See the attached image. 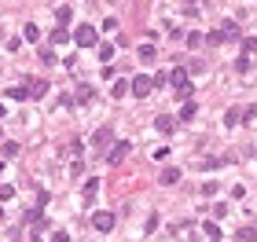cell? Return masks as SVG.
Returning <instances> with one entry per match:
<instances>
[{
	"mask_svg": "<svg viewBox=\"0 0 257 242\" xmlns=\"http://www.w3.org/2000/svg\"><path fill=\"white\" fill-rule=\"evenodd\" d=\"M74 44H77V48H96V44H100L96 26H77V30H74Z\"/></svg>",
	"mask_w": 257,
	"mask_h": 242,
	"instance_id": "6da1fadb",
	"label": "cell"
},
{
	"mask_svg": "<svg viewBox=\"0 0 257 242\" xmlns=\"http://www.w3.org/2000/svg\"><path fill=\"white\" fill-rule=\"evenodd\" d=\"M169 84H173V88H176V92L184 96V99H188V96H191V81H188V70H184V66L169 70Z\"/></svg>",
	"mask_w": 257,
	"mask_h": 242,
	"instance_id": "7a4b0ae2",
	"label": "cell"
},
{
	"mask_svg": "<svg viewBox=\"0 0 257 242\" xmlns=\"http://www.w3.org/2000/svg\"><path fill=\"white\" fill-rule=\"evenodd\" d=\"M129 88H133L136 99H143V96H151V88H154V84H151V77H147V74H136L133 81H129Z\"/></svg>",
	"mask_w": 257,
	"mask_h": 242,
	"instance_id": "3957f363",
	"label": "cell"
},
{
	"mask_svg": "<svg viewBox=\"0 0 257 242\" xmlns=\"http://www.w3.org/2000/svg\"><path fill=\"white\" fill-rule=\"evenodd\" d=\"M92 227H96L100 235H107L110 227H114V213H103V209H100V213H92Z\"/></svg>",
	"mask_w": 257,
	"mask_h": 242,
	"instance_id": "277c9868",
	"label": "cell"
},
{
	"mask_svg": "<svg viewBox=\"0 0 257 242\" xmlns=\"http://www.w3.org/2000/svg\"><path fill=\"white\" fill-rule=\"evenodd\" d=\"M92 147L96 150H110V129L107 125H100L96 132H92Z\"/></svg>",
	"mask_w": 257,
	"mask_h": 242,
	"instance_id": "5b68a950",
	"label": "cell"
},
{
	"mask_svg": "<svg viewBox=\"0 0 257 242\" xmlns=\"http://www.w3.org/2000/svg\"><path fill=\"white\" fill-rule=\"evenodd\" d=\"M129 150H133V147H129V140L114 143V147H110V154H107V158H110V165H121V161H125V154H129Z\"/></svg>",
	"mask_w": 257,
	"mask_h": 242,
	"instance_id": "8992f818",
	"label": "cell"
},
{
	"mask_svg": "<svg viewBox=\"0 0 257 242\" xmlns=\"http://www.w3.org/2000/svg\"><path fill=\"white\" fill-rule=\"evenodd\" d=\"M96 194H100V180H88V184H85V191H81V202H85V206H92V202H96Z\"/></svg>",
	"mask_w": 257,
	"mask_h": 242,
	"instance_id": "52a82bcc",
	"label": "cell"
},
{
	"mask_svg": "<svg viewBox=\"0 0 257 242\" xmlns=\"http://www.w3.org/2000/svg\"><path fill=\"white\" fill-rule=\"evenodd\" d=\"M154 129H158V132H162V136H173L176 121H173V117H166V114H162V117H154Z\"/></svg>",
	"mask_w": 257,
	"mask_h": 242,
	"instance_id": "ba28073f",
	"label": "cell"
},
{
	"mask_svg": "<svg viewBox=\"0 0 257 242\" xmlns=\"http://www.w3.org/2000/svg\"><path fill=\"white\" fill-rule=\"evenodd\" d=\"M110 96H114V99H125V96H129V81H114V88H110Z\"/></svg>",
	"mask_w": 257,
	"mask_h": 242,
	"instance_id": "9c48e42d",
	"label": "cell"
},
{
	"mask_svg": "<svg viewBox=\"0 0 257 242\" xmlns=\"http://www.w3.org/2000/svg\"><path fill=\"white\" fill-rule=\"evenodd\" d=\"M221 37H224V41H235V37H239V26H235V22H224L221 26Z\"/></svg>",
	"mask_w": 257,
	"mask_h": 242,
	"instance_id": "30bf717a",
	"label": "cell"
},
{
	"mask_svg": "<svg viewBox=\"0 0 257 242\" xmlns=\"http://www.w3.org/2000/svg\"><path fill=\"white\" fill-rule=\"evenodd\" d=\"M67 41H70L67 26H55V30H51V44H67Z\"/></svg>",
	"mask_w": 257,
	"mask_h": 242,
	"instance_id": "8fae6325",
	"label": "cell"
},
{
	"mask_svg": "<svg viewBox=\"0 0 257 242\" xmlns=\"http://www.w3.org/2000/svg\"><path fill=\"white\" fill-rule=\"evenodd\" d=\"M74 103H92V84H81V88H77Z\"/></svg>",
	"mask_w": 257,
	"mask_h": 242,
	"instance_id": "7c38bea8",
	"label": "cell"
},
{
	"mask_svg": "<svg viewBox=\"0 0 257 242\" xmlns=\"http://www.w3.org/2000/svg\"><path fill=\"white\" fill-rule=\"evenodd\" d=\"M22 37H26V41H41V30H37V22H26Z\"/></svg>",
	"mask_w": 257,
	"mask_h": 242,
	"instance_id": "4fadbf2b",
	"label": "cell"
},
{
	"mask_svg": "<svg viewBox=\"0 0 257 242\" xmlns=\"http://www.w3.org/2000/svg\"><path fill=\"white\" fill-rule=\"evenodd\" d=\"M224 121H228V125H239L242 121V107H232L228 114H224Z\"/></svg>",
	"mask_w": 257,
	"mask_h": 242,
	"instance_id": "5bb4252c",
	"label": "cell"
},
{
	"mask_svg": "<svg viewBox=\"0 0 257 242\" xmlns=\"http://www.w3.org/2000/svg\"><path fill=\"white\" fill-rule=\"evenodd\" d=\"M191 117H195V103L184 99V107H180V121H191Z\"/></svg>",
	"mask_w": 257,
	"mask_h": 242,
	"instance_id": "9a60e30c",
	"label": "cell"
},
{
	"mask_svg": "<svg viewBox=\"0 0 257 242\" xmlns=\"http://www.w3.org/2000/svg\"><path fill=\"white\" fill-rule=\"evenodd\" d=\"M18 154V143L11 140V143H4V147H0V158H15Z\"/></svg>",
	"mask_w": 257,
	"mask_h": 242,
	"instance_id": "2e32d148",
	"label": "cell"
},
{
	"mask_svg": "<svg viewBox=\"0 0 257 242\" xmlns=\"http://www.w3.org/2000/svg\"><path fill=\"white\" fill-rule=\"evenodd\" d=\"M8 96L15 103H22V99H30V88H8Z\"/></svg>",
	"mask_w": 257,
	"mask_h": 242,
	"instance_id": "e0dca14e",
	"label": "cell"
},
{
	"mask_svg": "<svg viewBox=\"0 0 257 242\" xmlns=\"http://www.w3.org/2000/svg\"><path fill=\"white\" fill-rule=\"evenodd\" d=\"M70 15H74V8H59V11H55V22H59V26H67Z\"/></svg>",
	"mask_w": 257,
	"mask_h": 242,
	"instance_id": "ac0fdd59",
	"label": "cell"
},
{
	"mask_svg": "<svg viewBox=\"0 0 257 242\" xmlns=\"http://www.w3.org/2000/svg\"><path fill=\"white\" fill-rule=\"evenodd\" d=\"M202 227H206V235H209V239H217V242H221V227H217V220H206Z\"/></svg>",
	"mask_w": 257,
	"mask_h": 242,
	"instance_id": "d6986e66",
	"label": "cell"
},
{
	"mask_svg": "<svg viewBox=\"0 0 257 242\" xmlns=\"http://www.w3.org/2000/svg\"><path fill=\"white\" fill-rule=\"evenodd\" d=\"M154 55H158V48H154V44H143V48H140V59H143V63H151Z\"/></svg>",
	"mask_w": 257,
	"mask_h": 242,
	"instance_id": "ffe728a7",
	"label": "cell"
},
{
	"mask_svg": "<svg viewBox=\"0 0 257 242\" xmlns=\"http://www.w3.org/2000/svg\"><path fill=\"white\" fill-rule=\"evenodd\" d=\"M176 180H180V169H166L162 173V184H176Z\"/></svg>",
	"mask_w": 257,
	"mask_h": 242,
	"instance_id": "44dd1931",
	"label": "cell"
},
{
	"mask_svg": "<svg viewBox=\"0 0 257 242\" xmlns=\"http://www.w3.org/2000/svg\"><path fill=\"white\" fill-rule=\"evenodd\" d=\"M44 92H48V81H34L30 84V96H44Z\"/></svg>",
	"mask_w": 257,
	"mask_h": 242,
	"instance_id": "7402d4cb",
	"label": "cell"
},
{
	"mask_svg": "<svg viewBox=\"0 0 257 242\" xmlns=\"http://www.w3.org/2000/svg\"><path fill=\"white\" fill-rule=\"evenodd\" d=\"M254 239H257L254 227H239V242H254Z\"/></svg>",
	"mask_w": 257,
	"mask_h": 242,
	"instance_id": "603a6c76",
	"label": "cell"
},
{
	"mask_svg": "<svg viewBox=\"0 0 257 242\" xmlns=\"http://www.w3.org/2000/svg\"><path fill=\"white\" fill-rule=\"evenodd\" d=\"M199 44H202V33H199V30H191V33H188V48H199Z\"/></svg>",
	"mask_w": 257,
	"mask_h": 242,
	"instance_id": "cb8c5ba5",
	"label": "cell"
},
{
	"mask_svg": "<svg viewBox=\"0 0 257 242\" xmlns=\"http://www.w3.org/2000/svg\"><path fill=\"white\" fill-rule=\"evenodd\" d=\"M110 55H114V44H100V59H103V63H107Z\"/></svg>",
	"mask_w": 257,
	"mask_h": 242,
	"instance_id": "d4e9b609",
	"label": "cell"
},
{
	"mask_svg": "<svg viewBox=\"0 0 257 242\" xmlns=\"http://www.w3.org/2000/svg\"><path fill=\"white\" fill-rule=\"evenodd\" d=\"M11 194H15V187H8V184H0V202H8Z\"/></svg>",
	"mask_w": 257,
	"mask_h": 242,
	"instance_id": "484cf974",
	"label": "cell"
},
{
	"mask_svg": "<svg viewBox=\"0 0 257 242\" xmlns=\"http://www.w3.org/2000/svg\"><path fill=\"white\" fill-rule=\"evenodd\" d=\"M41 63H55V51H51V48H41Z\"/></svg>",
	"mask_w": 257,
	"mask_h": 242,
	"instance_id": "4316f807",
	"label": "cell"
},
{
	"mask_svg": "<svg viewBox=\"0 0 257 242\" xmlns=\"http://www.w3.org/2000/svg\"><path fill=\"white\" fill-rule=\"evenodd\" d=\"M250 51H257V37H250V41H246V51H242V55H250Z\"/></svg>",
	"mask_w": 257,
	"mask_h": 242,
	"instance_id": "83f0119b",
	"label": "cell"
},
{
	"mask_svg": "<svg viewBox=\"0 0 257 242\" xmlns=\"http://www.w3.org/2000/svg\"><path fill=\"white\" fill-rule=\"evenodd\" d=\"M51 242H70V235L67 231H55V239H51Z\"/></svg>",
	"mask_w": 257,
	"mask_h": 242,
	"instance_id": "f1b7e54d",
	"label": "cell"
},
{
	"mask_svg": "<svg viewBox=\"0 0 257 242\" xmlns=\"http://www.w3.org/2000/svg\"><path fill=\"white\" fill-rule=\"evenodd\" d=\"M0 220H4V209H0Z\"/></svg>",
	"mask_w": 257,
	"mask_h": 242,
	"instance_id": "f546056e",
	"label": "cell"
},
{
	"mask_svg": "<svg viewBox=\"0 0 257 242\" xmlns=\"http://www.w3.org/2000/svg\"><path fill=\"white\" fill-rule=\"evenodd\" d=\"M0 136H4V129H0Z\"/></svg>",
	"mask_w": 257,
	"mask_h": 242,
	"instance_id": "4dcf8cb0",
	"label": "cell"
},
{
	"mask_svg": "<svg viewBox=\"0 0 257 242\" xmlns=\"http://www.w3.org/2000/svg\"><path fill=\"white\" fill-rule=\"evenodd\" d=\"M213 242H217V239H213Z\"/></svg>",
	"mask_w": 257,
	"mask_h": 242,
	"instance_id": "1f68e13d",
	"label": "cell"
}]
</instances>
